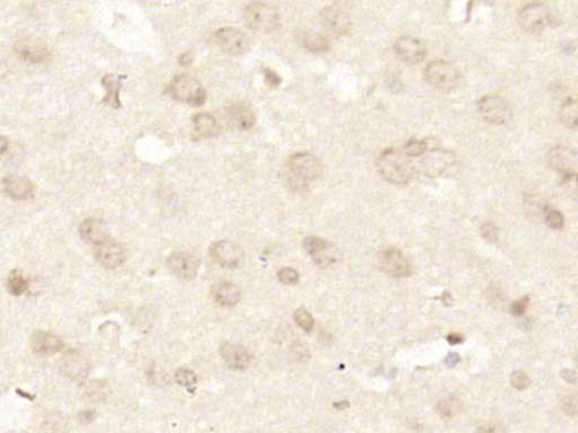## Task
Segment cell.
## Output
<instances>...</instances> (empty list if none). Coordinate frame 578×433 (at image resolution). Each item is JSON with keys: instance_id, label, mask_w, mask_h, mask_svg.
I'll return each mask as SVG.
<instances>
[{"instance_id": "obj_1", "label": "cell", "mask_w": 578, "mask_h": 433, "mask_svg": "<svg viewBox=\"0 0 578 433\" xmlns=\"http://www.w3.org/2000/svg\"><path fill=\"white\" fill-rule=\"evenodd\" d=\"M377 171L388 183L404 185L409 183L415 175V165L411 158L402 151L390 148L377 158Z\"/></svg>"}, {"instance_id": "obj_2", "label": "cell", "mask_w": 578, "mask_h": 433, "mask_svg": "<svg viewBox=\"0 0 578 433\" xmlns=\"http://www.w3.org/2000/svg\"><path fill=\"white\" fill-rule=\"evenodd\" d=\"M322 165L312 153H297L288 160V182L295 191H306L322 175Z\"/></svg>"}, {"instance_id": "obj_3", "label": "cell", "mask_w": 578, "mask_h": 433, "mask_svg": "<svg viewBox=\"0 0 578 433\" xmlns=\"http://www.w3.org/2000/svg\"><path fill=\"white\" fill-rule=\"evenodd\" d=\"M244 19L251 30L259 33H274L280 27V16L269 3L254 1L245 7Z\"/></svg>"}, {"instance_id": "obj_4", "label": "cell", "mask_w": 578, "mask_h": 433, "mask_svg": "<svg viewBox=\"0 0 578 433\" xmlns=\"http://www.w3.org/2000/svg\"><path fill=\"white\" fill-rule=\"evenodd\" d=\"M424 80L435 90L449 92L458 87L461 76L456 67L445 60H436L428 63L424 68Z\"/></svg>"}, {"instance_id": "obj_5", "label": "cell", "mask_w": 578, "mask_h": 433, "mask_svg": "<svg viewBox=\"0 0 578 433\" xmlns=\"http://www.w3.org/2000/svg\"><path fill=\"white\" fill-rule=\"evenodd\" d=\"M167 92L176 101L195 106L205 104L207 97L201 83L189 75H179L172 79Z\"/></svg>"}, {"instance_id": "obj_6", "label": "cell", "mask_w": 578, "mask_h": 433, "mask_svg": "<svg viewBox=\"0 0 578 433\" xmlns=\"http://www.w3.org/2000/svg\"><path fill=\"white\" fill-rule=\"evenodd\" d=\"M479 113L488 124L503 126L512 119V108L499 95H485L478 101Z\"/></svg>"}, {"instance_id": "obj_7", "label": "cell", "mask_w": 578, "mask_h": 433, "mask_svg": "<svg viewBox=\"0 0 578 433\" xmlns=\"http://www.w3.org/2000/svg\"><path fill=\"white\" fill-rule=\"evenodd\" d=\"M518 21L527 33H540L550 25L551 12L543 3H527L518 12Z\"/></svg>"}, {"instance_id": "obj_8", "label": "cell", "mask_w": 578, "mask_h": 433, "mask_svg": "<svg viewBox=\"0 0 578 433\" xmlns=\"http://www.w3.org/2000/svg\"><path fill=\"white\" fill-rule=\"evenodd\" d=\"M379 265L382 272L392 278H406L413 273L409 260L402 251L395 247L383 250L379 254Z\"/></svg>"}, {"instance_id": "obj_9", "label": "cell", "mask_w": 578, "mask_h": 433, "mask_svg": "<svg viewBox=\"0 0 578 433\" xmlns=\"http://www.w3.org/2000/svg\"><path fill=\"white\" fill-rule=\"evenodd\" d=\"M321 22L325 30L334 36H343L352 30V21L349 12L339 3L325 7L321 12Z\"/></svg>"}, {"instance_id": "obj_10", "label": "cell", "mask_w": 578, "mask_h": 433, "mask_svg": "<svg viewBox=\"0 0 578 433\" xmlns=\"http://www.w3.org/2000/svg\"><path fill=\"white\" fill-rule=\"evenodd\" d=\"M549 162L554 171L561 175L563 180H575L577 171V155L565 146H557L549 153Z\"/></svg>"}, {"instance_id": "obj_11", "label": "cell", "mask_w": 578, "mask_h": 433, "mask_svg": "<svg viewBox=\"0 0 578 433\" xmlns=\"http://www.w3.org/2000/svg\"><path fill=\"white\" fill-rule=\"evenodd\" d=\"M215 42L224 52L233 56H241L249 50L250 42L242 31L235 27L220 28L214 34Z\"/></svg>"}, {"instance_id": "obj_12", "label": "cell", "mask_w": 578, "mask_h": 433, "mask_svg": "<svg viewBox=\"0 0 578 433\" xmlns=\"http://www.w3.org/2000/svg\"><path fill=\"white\" fill-rule=\"evenodd\" d=\"M304 248L320 268H328L339 261V251L322 238L313 236L305 238Z\"/></svg>"}, {"instance_id": "obj_13", "label": "cell", "mask_w": 578, "mask_h": 433, "mask_svg": "<svg viewBox=\"0 0 578 433\" xmlns=\"http://www.w3.org/2000/svg\"><path fill=\"white\" fill-rule=\"evenodd\" d=\"M211 259L226 269H236L242 264L244 253L241 247L229 241H215L210 246Z\"/></svg>"}, {"instance_id": "obj_14", "label": "cell", "mask_w": 578, "mask_h": 433, "mask_svg": "<svg viewBox=\"0 0 578 433\" xmlns=\"http://www.w3.org/2000/svg\"><path fill=\"white\" fill-rule=\"evenodd\" d=\"M166 264L172 273L180 279L189 281L196 278L200 266V259L193 253L175 252L167 257Z\"/></svg>"}, {"instance_id": "obj_15", "label": "cell", "mask_w": 578, "mask_h": 433, "mask_svg": "<svg viewBox=\"0 0 578 433\" xmlns=\"http://www.w3.org/2000/svg\"><path fill=\"white\" fill-rule=\"evenodd\" d=\"M395 53L408 65H418L426 58L424 43L415 36L402 35L395 41Z\"/></svg>"}, {"instance_id": "obj_16", "label": "cell", "mask_w": 578, "mask_h": 433, "mask_svg": "<svg viewBox=\"0 0 578 433\" xmlns=\"http://www.w3.org/2000/svg\"><path fill=\"white\" fill-rule=\"evenodd\" d=\"M95 257L104 268L115 270L124 264L126 253L119 241L108 237L95 246Z\"/></svg>"}, {"instance_id": "obj_17", "label": "cell", "mask_w": 578, "mask_h": 433, "mask_svg": "<svg viewBox=\"0 0 578 433\" xmlns=\"http://www.w3.org/2000/svg\"><path fill=\"white\" fill-rule=\"evenodd\" d=\"M15 52L23 60L41 63L51 58V50L41 40L24 39L15 44Z\"/></svg>"}, {"instance_id": "obj_18", "label": "cell", "mask_w": 578, "mask_h": 433, "mask_svg": "<svg viewBox=\"0 0 578 433\" xmlns=\"http://www.w3.org/2000/svg\"><path fill=\"white\" fill-rule=\"evenodd\" d=\"M220 355L227 367L243 371L250 366L252 357L247 348L235 343L225 342L220 346Z\"/></svg>"}, {"instance_id": "obj_19", "label": "cell", "mask_w": 578, "mask_h": 433, "mask_svg": "<svg viewBox=\"0 0 578 433\" xmlns=\"http://www.w3.org/2000/svg\"><path fill=\"white\" fill-rule=\"evenodd\" d=\"M226 117L229 124L238 130H249L256 122V117L252 108L243 103H234L226 110Z\"/></svg>"}, {"instance_id": "obj_20", "label": "cell", "mask_w": 578, "mask_h": 433, "mask_svg": "<svg viewBox=\"0 0 578 433\" xmlns=\"http://www.w3.org/2000/svg\"><path fill=\"white\" fill-rule=\"evenodd\" d=\"M65 348V341L63 337L51 333L34 334L32 339V349L39 355H53Z\"/></svg>"}, {"instance_id": "obj_21", "label": "cell", "mask_w": 578, "mask_h": 433, "mask_svg": "<svg viewBox=\"0 0 578 433\" xmlns=\"http://www.w3.org/2000/svg\"><path fill=\"white\" fill-rule=\"evenodd\" d=\"M3 187L10 198L14 200H27L33 198L34 185L28 178L23 176H8L3 180Z\"/></svg>"}, {"instance_id": "obj_22", "label": "cell", "mask_w": 578, "mask_h": 433, "mask_svg": "<svg viewBox=\"0 0 578 433\" xmlns=\"http://www.w3.org/2000/svg\"><path fill=\"white\" fill-rule=\"evenodd\" d=\"M79 234L83 241L95 246L110 237L106 225L101 220L95 219V218L84 220L79 226Z\"/></svg>"}, {"instance_id": "obj_23", "label": "cell", "mask_w": 578, "mask_h": 433, "mask_svg": "<svg viewBox=\"0 0 578 433\" xmlns=\"http://www.w3.org/2000/svg\"><path fill=\"white\" fill-rule=\"evenodd\" d=\"M213 296L220 306L232 307L241 300V291L234 283L222 281L213 288Z\"/></svg>"}, {"instance_id": "obj_24", "label": "cell", "mask_w": 578, "mask_h": 433, "mask_svg": "<svg viewBox=\"0 0 578 433\" xmlns=\"http://www.w3.org/2000/svg\"><path fill=\"white\" fill-rule=\"evenodd\" d=\"M193 128L196 135L201 138L214 137L220 131L218 121L210 113H199L196 117H193Z\"/></svg>"}, {"instance_id": "obj_25", "label": "cell", "mask_w": 578, "mask_h": 433, "mask_svg": "<svg viewBox=\"0 0 578 433\" xmlns=\"http://www.w3.org/2000/svg\"><path fill=\"white\" fill-rule=\"evenodd\" d=\"M102 84L106 90V96L103 102L113 108H119L121 106L120 94L121 81L115 75H106L102 79Z\"/></svg>"}, {"instance_id": "obj_26", "label": "cell", "mask_w": 578, "mask_h": 433, "mask_svg": "<svg viewBox=\"0 0 578 433\" xmlns=\"http://www.w3.org/2000/svg\"><path fill=\"white\" fill-rule=\"evenodd\" d=\"M302 44L306 49L307 51L313 53H322L328 51L330 48V42L325 36L315 32H305L302 35Z\"/></svg>"}, {"instance_id": "obj_27", "label": "cell", "mask_w": 578, "mask_h": 433, "mask_svg": "<svg viewBox=\"0 0 578 433\" xmlns=\"http://www.w3.org/2000/svg\"><path fill=\"white\" fill-rule=\"evenodd\" d=\"M560 120L563 124L567 128H576L577 126V103H576L575 97H569L563 105L560 108L559 111Z\"/></svg>"}, {"instance_id": "obj_28", "label": "cell", "mask_w": 578, "mask_h": 433, "mask_svg": "<svg viewBox=\"0 0 578 433\" xmlns=\"http://www.w3.org/2000/svg\"><path fill=\"white\" fill-rule=\"evenodd\" d=\"M28 288H30V282L23 274L14 271L9 275L8 280H7V289L13 296L19 297V296L24 295Z\"/></svg>"}, {"instance_id": "obj_29", "label": "cell", "mask_w": 578, "mask_h": 433, "mask_svg": "<svg viewBox=\"0 0 578 433\" xmlns=\"http://www.w3.org/2000/svg\"><path fill=\"white\" fill-rule=\"evenodd\" d=\"M461 404L455 397H445L437 403L436 412L442 418H452L460 412Z\"/></svg>"}, {"instance_id": "obj_30", "label": "cell", "mask_w": 578, "mask_h": 433, "mask_svg": "<svg viewBox=\"0 0 578 433\" xmlns=\"http://www.w3.org/2000/svg\"><path fill=\"white\" fill-rule=\"evenodd\" d=\"M427 142H424V140H420V139H411V140L406 142V146L402 149V151L409 158L422 156V155L427 153Z\"/></svg>"}, {"instance_id": "obj_31", "label": "cell", "mask_w": 578, "mask_h": 433, "mask_svg": "<svg viewBox=\"0 0 578 433\" xmlns=\"http://www.w3.org/2000/svg\"><path fill=\"white\" fill-rule=\"evenodd\" d=\"M294 319H295L296 324L304 330L305 332H311L313 330L314 319L311 315L308 310L305 309L303 307L298 308L294 313Z\"/></svg>"}, {"instance_id": "obj_32", "label": "cell", "mask_w": 578, "mask_h": 433, "mask_svg": "<svg viewBox=\"0 0 578 433\" xmlns=\"http://www.w3.org/2000/svg\"><path fill=\"white\" fill-rule=\"evenodd\" d=\"M175 382L183 387H192L197 382V375L192 370L181 368L174 375Z\"/></svg>"}, {"instance_id": "obj_33", "label": "cell", "mask_w": 578, "mask_h": 433, "mask_svg": "<svg viewBox=\"0 0 578 433\" xmlns=\"http://www.w3.org/2000/svg\"><path fill=\"white\" fill-rule=\"evenodd\" d=\"M545 220L547 225L552 229H561L565 226V218L560 211L556 209H545Z\"/></svg>"}, {"instance_id": "obj_34", "label": "cell", "mask_w": 578, "mask_h": 433, "mask_svg": "<svg viewBox=\"0 0 578 433\" xmlns=\"http://www.w3.org/2000/svg\"><path fill=\"white\" fill-rule=\"evenodd\" d=\"M278 279L283 285L294 286L299 280V274L295 269L283 268L280 269L279 272H278Z\"/></svg>"}, {"instance_id": "obj_35", "label": "cell", "mask_w": 578, "mask_h": 433, "mask_svg": "<svg viewBox=\"0 0 578 433\" xmlns=\"http://www.w3.org/2000/svg\"><path fill=\"white\" fill-rule=\"evenodd\" d=\"M511 384L518 391H524L531 385L530 377L523 371H514L511 376Z\"/></svg>"}, {"instance_id": "obj_36", "label": "cell", "mask_w": 578, "mask_h": 433, "mask_svg": "<svg viewBox=\"0 0 578 433\" xmlns=\"http://www.w3.org/2000/svg\"><path fill=\"white\" fill-rule=\"evenodd\" d=\"M481 235L489 241H496L498 239L499 230L494 223H486L481 226Z\"/></svg>"}, {"instance_id": "obj_37", "label": "cell", "mask_w": 578, "mask_h": 433, "mask_svg": "<svg viewBox=\"0 0 578 433\" xmlns=\"http://www.w3.org/2000/svg\"><path fill=\"white\" fill-rule=\"evenodd\" d=\"M478 433H506L505 427L498 422L487 421L478 427Z\"/></svg>"}, {"instance_id": "obj_38", "label": "cell", "mask_w": 578, "mask_h": 433, "mask_svg": "<svg viewBox=\"0 0 578 433\" xmlns=\"http://www.w3.org/2000/svg\"><path fill=\"white\" fill-rule=\"evenodd\" d=\"M529 303H530V298L529 297H523L515 301L514 304L512 305V308H511L513 315L523 316L524 314L527 313Z\"/></svg>"}, {"instance_id": "obj_39", "label": "cell", "mask_w": 578, "mask_h": 433, "mask_svg": "<svg viewBox=\"0 0 578 433\" xmlns=\"http://www.w3.org/2000/svg\"><path fill=\"white\" fill-rule=\"evenodd\" d=\"M563 409L568 415H576L577 411V402H576L575 396H566V398L563 400Z\"/></svg>"}, {"instance_id": "obj_40", "label": "cell", "mask_w": 578, "mask_h": 433, "mask_svg": "<svg viewBox=\"0 0 578 433\" xmlns=\"http://www.w3.org/2000/svg\"><path fill=\"white\" fill-rule=\"evenodd\" d=\"M265 81H267L270 86H278V85L281 83V78H280L279 76H278L276 72L272 71V70H265Z\"/></svg>"}, {"instance_id": "obj_41", "label": "cell", "mask_w": 578, "mask_h": 433, "mask_svg": "<svg viewBox=\"0 0 578 433\" xmlns=\"http://www.w3.org/2000/svg\"><path fill=\"white\" fill-rule=\"evenodd\" d=\"M460 355L458 353H449L445 358V364L449 368H453L460 362Z\"/></svg>"}, {"instance_id": "obj_42", "label": "cell", "mask_w": 578, "mask_h": 433, "mask_svg": "<svg viewBox=\"0 0 578 433\" xmlns=\"http://www.w3.org/2000/svg\"><path fill=\"white\" fill-rule=\"evenodd\" d=\"M446 340L449 344H453V346H456V344H460V343L463 342V337L460 335L459 333H451L446 337Z\"/></svg>"}, {"instance_id": "obj_43", "label": "cell", "mask_w": 578, "mask_h": 433, "mask_svg": "<svg viewBox=\"0 0 578 433\" xmlns=\"http://www.w3.org/2000/svg\"><path fill=\"white\" fill-rule=\"evenodd\" d=\"M94 418H95V413L93 411H90V409L84 411L81 414V421L84 422V423H90V422L93 421Z\"/></svg>"}, {"instance_id": "obj_44", "label": "cell", "mask_w": 578, "mask_h": 433, "mask_svg": "<svg viewBox=\"0 0 578 433\" xmlns=\"http://www.w3.org/2000/svg\"><path fill=\"white\" fill-rule=\"evenodd\" d=\"M563 377L566 382H576V373L575 370L572 369H566L563 373Z\"/></svg>"}, {"instance_id": "obj_45", "label": "cell", "mask_w": 578, "mask_h": 433, "mask_svg": "<svg viewBox=\"0 0 578 433\" xmlns=\"http://www.w3.org/2000/svg\"><path fill=\"white\" fill-rule=\"evenodd\" d=\"M180 65L182 66H185V65H190L191 61H192V54L190 53V52H187V53H183L181 56L180 59Z\"/></svg>"}, {"instance_id": "obj_46", "label": "cell", "mask_w": 578, "mask_h": 433, "mask_svg": "<svg viewBox=\"0 0 578 433\" xmlns=\"http://www.w3.org/2000/svg\"><path fill=\"white\" fill-rule=\"evenodd\" d=\"M7 149H8V140L3 135H0V155L6 153Z\"/></svg>"}]
</instances>
